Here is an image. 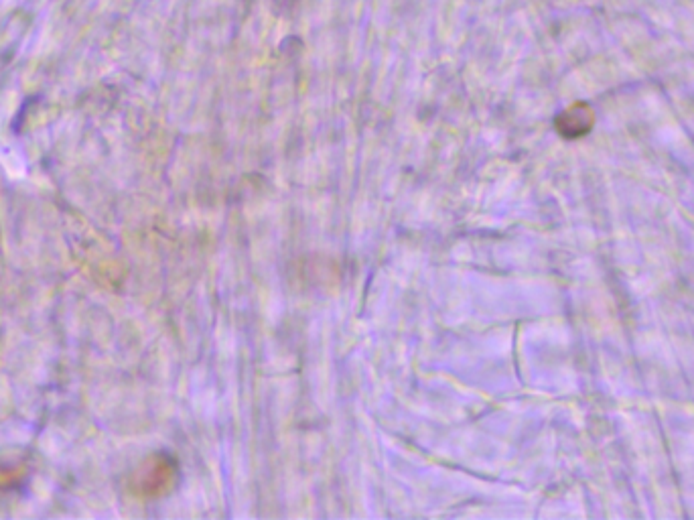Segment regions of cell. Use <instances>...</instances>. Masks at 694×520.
<instances>
[{
	"instance_id": "6da1fadb",
	"label": "cell",
	"mask_w": 694,
	"mask_h": 520,
	"mask_svg": "<svg viewBox=\"0 0 694 520\" xmlns=\"http://www.w3.org/2000/svg\"><path fill=\"white\" fill-rule=\"evenodd\" d=\"M595 122V114L587 104H575L567 112L561 114L557 120V128L561 130V135L567 139H577L587 135L591 126Z\"/></svg>"
}]
</instances>
